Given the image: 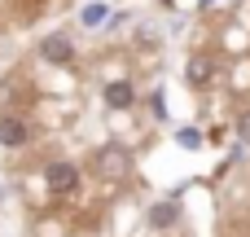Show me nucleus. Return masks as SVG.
<instances>
[{
  "instance_id": "f257e3e1",
  "label": "nucleus",
  "mask_w": 250,
  "mask_h": 237,
  "mask_svg": "<svg viewBox=\"0 0 250 237\" xmlns=\"http://www.w3.org/2000/svg\"><path fill=\"white\" fill-rule=\"evenodd\" d=\"M44 180H48V189H53V194H70V189L79 185V172H75L70 163H48Z\"/></svg>"
},
{
  "instance_id": "f03ea898",
  "label": "nucleus",
  "mask_w": 250,
  "mask_h": 237,
  "mask_svg": "<svg viewBox=\"0 0 250 237\" xmlns=\"http://www.w3.org/2000/svg\"><path fill=\"white\" fill-rule=\"evenodd\" d=\"M26 141H31V123H22V119H0V145L18 150V145H26Z\"/></svg>"
},
{
  "instance_id": "7ed1b4c3",
  "label": "nucleus",
  "mask_w": 250,
  "mask_h": 237,
  "mask_svg": "<svg viewBox=\"0 0 250 237\" xmlns=\"http://www.w3.org/2000/svg\"><path fill=\"white\" fill-rule=\"evenodd\" d=\"M40 53H44V62H70V57H75V48H70L66 35H48V40H40Z\"/></svg>"
},
{
  "instance_id": "20e7f679",
  "label": "nucleus",
  "mask_w": 250,
  "mask_h": 237,
  "mask_svg": "<svg viewBox=\"0 0 250 237\" xmlns=\"http://www.w3.org/2000/svg\"><path fill=\"white\" fill-rule=\"evenodd\" d=\"M97 172H105V176H123V172H127L123 150H101V154H97Z\"/></svg>"
},
{
  "instance_id": "39448f33",
  "label": "nucleus",
  "mask_w": 250,
  "mask_h": 237,
  "mask_svg": "<svg viewBox=\"0 0 250 237\" xmlns=\"http://www.w3.org/2000/svg\"><path fill=\"white\" fill-rule=\"evenodd\" d=\"M105 101H110L114 110H127V106L136 101V92H132L127 84H110V88H105Z\"/></svg>"
},
{
  "instance_id": "423d86ee",
  "label": "nucleus",
  "mask_w": 250,
  "mask_h": 237,
  "mask_svg": "<svg viewBox=\"0 0 250 237\" xmlns=\"http://www.w3.org/2000/svg\"><path fill=\"white\" fill-rule=\"evenodd\" d=\"M211 70H215V66H211V57H193V62H189V79H193V84H207V79H211Z\"/></svg>"
},
{
  "instance_id": "0eeeda50",
  "label": "nucleus",
  "mask_w": 250,
  "mask_h": 237,
  "mask_svg": "<svg viewBox=\"0 0 250 237\" xmlns=\"http://www.w3.org/2000/svg\"><path fill=\"white\" fill-rule=\"evenodd\" d=\"M171 220H176V202H163V207L149 211V224H154V229H163V224H171Z\"/></svg>"
},
{
  "instance_id": "6e6552de",
  "label": "nucleus",
  "mask_w": 250,
  "mask_h": 237,
  "mask_svg": "<svg viewBox=\"0 0 250 237\" xmlns=\"http://www.w3.org/2000/svg\"><path fill=\"white\" fill-rule=\"evenodd\" d=\"M105 18H110L105 4H88V9H83V22H88V26H97V22H105Z\"/></svg>"
},
{
  "instance_id": "1a4fd4ad",
  "label": "nucleus",
  "mask_w": 250,
  "mask_h": 237,
  "mask_svg": "<svg viewBox=\"0 0 250 237\" xmlns=\"http://www.w3.org/2000/svg\"><path fill=\"white\" fill-rule=\"evenodd\" d=\"M237 132H242V141H246V145H250V114H246V119H242V128H237Z\"/></svg>"
}]
</instances>
